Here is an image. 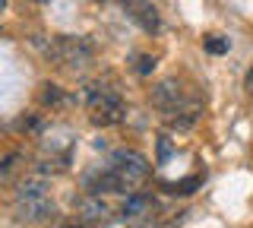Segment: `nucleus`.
I'll list each match as a JSON object with an SVG mask.
<instances>
[{
    "label": "nucleus",
    "mask_w": 253,
    "mask_h": 228,
    "mask_svg": "<svg viewBox=\"0 0 253 228\" xmlns=\"http://www.w3.org/2000/svg\"><path fill=\"white\" fill-rule=\"evenodd\" d=\"M85 105H89V121L95 127H114V124H121L124 114H126L121 95H117L114 89L98 86V83L85 86Z\"/></svg>",
    "instance_id": "f257e3e1"
},
{
    "label": "nucleus",
    "mask_w": 253,
    "mask_h": 228,
    "mask_svg": "<svg viewBox=\"0 0 253 228\" xmlns=\"http://www.w3.org/2000/svg\"><path fill=\"white\" fill-rule=\"evenodd\" d=\"M44 54H47V60H54L57 67H70V70L92 64V45L83 42V38H70V35L51 38Z\"/></svg>",
    "instance_id": "f03ea898"
},
{
    "label": "nucleus",
    "mask_w": 253,
    "mask_h": 228,
    "mask_svg": "<svg viewBox=\"0 0 253 228\" xmlns=\"http://www.w3.org/2000/svg\"><path fill=\"white\" fill-rule=\"evenodd\" d=\"M108 168L124 181L126 190L139 187L142 181L149 178V159L142 152H136V149H117V152L111 155V165H108Z\"/></svg>",
    "instance_id": "7ed1b4c3"
},
{
    "label": "nucleus",
    "mask_w": 253,
    "mask_h": 228,
    "mask_svg": "<svg viewBox=\"0 0 253 228\" xmlns=\"http://www.w3.org/2000/svg\"><path fill=\"white\" fill-rule=\"evenodd\" d=\"M190 101H193V98H184V92H180L177 80H165V83H158L155 89H152V105H155V108H162L165 117L174 114L177 108L190 105Z\"/></svg>",
    "instance_id": "20e7f679"
},
{
    "label": "nucleus",
    "mask_w": 253,
    "mask_h": 228,
    "mask_svg": "<svg viewBox=\"0 0 253 228\" xmlns=\"http://www.w3.org/2000/svg\"><path fill=\"white\" fill-rule=\"evenodd\" d=\"M124 6H126V13H130V19L139 22L142 32H158V29H162V16H158L152 0H124Z\"/></svg>",
    "instance_id": "39448f33"
},
{
    "label": "nucleus",
    "mask_w": 253,
    "mask_h": 228,
    "mask_svg": "<svg viewBox=\"0 0 253 228\" xmlns=\"http://www.w3.org/2000/svg\"><path fill=\"white\" fill-rule=\"evenodd\" d=\"M16 212L26 222H44L47 216H54L51 196H16Z\"/></svg>",
    "instance_id": "423d86ee"
},
{
    "label": "nucleus",
    "mask_w": 253,
    "mask_h": 228,
    "mask_svg": "<svg viewBox=\"0 0 253 228\" xmlns=\"http://www.w3.org/2000/svg\"><path fill=\"white\" fill-rule=\"evenodd\" d=\"M158 209V203L152 200V196H149V193H133L130 196V200H126L124 203V219H136V216H142V219H149V216H152V212ZM155 219V216H152Z\"/></svg>",
    "instance_id": "0eeeda50"
},
{
    "label": "nucleus",
    "mask_w": 253,
    "mask_h": 228,
    "mask_svg": "<svg viewBox=\"0 0 253 228\" xmlns=\"http://www.w3.org/2000/svg\"><path fill=\"white\" fill-rule=\"evenodd\" d=\"M79 216H83L85 222H98V219L108 216V206L101 203V196H85V200L79 203Z\"/></svg>",
    "instance_id": "6e6552de"
},
{
    "label": "nucleus",
    "mask_w": 253,
    "mask_h": 228,
    "mask_svg": "<svg viewBox=\"0 0 253 228\" xmlns=\"http://www.w3.org/2000/svg\"><path fill=\"white\" fill-rule=\"evenodd\" d=\"M70 98L67 92L60 89V86H51V83H44L42 86V105H51V108H63V105H70Z\"/></svg>",
    "instance_id": "1a4fd4ad"
},
{
    "label": "nucleus",
    "mask_w": 253,
    "mask_h": 228,
    "mask_svg": "<svg viewBox=\"0 0 253 228\" xmlns=\"http://www.w3.org/2000/svg\"><path fill=\"white\" fill-rule=\"evenodd\" d=\"M16 196H47V181L44 178H29L19 184V193Z\"/></svg>",
    "instance_id": "9d476101"
},
{
    "label": "nucleus",
    "mask_w": 253,
    "mask_h": 228,
    "mask_svg": "<svg viewBox=\"0 0 253 228\" xmlns=\"http://www.w3.org/2000/svg\"><path fill=\"white\" fill-rule=\"evenodd\" d=\"M203 48L209 51V54H228V51H231V38H225V35H206L203 38Z\"/></svg>",
    "instance_id": "9b49d317"
},
{
    "label": "nucleus",
    "mask_w": 253,
    "mask_h": 228,
    "mask_svg": "<svg viewBox=\"0 0 253 228\" xmlns=\"http://www.w3.org/2000/svg\"><path fill=\"white\" fill-rule=\"evenodd\" d=\"M203 184V178L200 175H193V178H184V181H174V184H165V190L168 193H180V196H187V193H193V187H200Z\"/></svg>",
    "instance_id": "f8f14e48"
},
{
    "label": "nucleus",
    "mask_w": 253,
    "mask_h": 228,
    "mask_svg": "<svg viewBox=\"0 0 253 228\" xmlns=\"http://www.w3.org/2000/svg\"><path fill=\"white\" fill-rule=\"evenodd\" d=\"M16 162H19V155H16V152L6 155V159H0V181H6L16 171Z\"/></svg>",
    "instance_id": "ddd939ff"
},
{
    "label": "nucleus",
    "mask_w": 253,
    "mask_h": 228,
    "mask_svg": "<svg viewBox=\"0 0 253 228\" xmlns=\"http://www.w3.org/2000/svg\"><path fill=\"white\" fill-rule=\"evenodd\" d=\"M152 70H155V57H149V54H139V57H136V73L146 76V73H152Z\"/></svg>",
    "instance_id": "4468645a"
},
{
    "label": "nucleus",
    "mask_w": 253,
    "mask_h": 228,
    "mask_svg": "<svg viewBox=\"0 0 253 228\" xmlns=\"http://www.w3.org/2000/svg\"><path fill=\"white\" fill-rule=\"evenodd\" d=\"M171 159V139L168 137H158V162H168Z\"/></svg>",
    "instance_id": "2eb2a0df"
},
{
    "label": "nucleus",
    "mask_w": 253,
    "mask_h": 228,
    "mask_svg": "<svg viewBox=\"0 0 253 228\" xmlns=\"http://www.w3.org/2000/svg\"><path fill=\"white\" fill-rule=\"evenodd\" d=\"M19 127L22 130H42V117H22Z\"/></svg>",
    "instance_id": "dca6fc26"
},
{
    "label": "nucleus",
    "mask_w": 253,
    "mask_h": 228,
    "mask_svg": "<svg viewBox=\"0 0 253 228\" xmlns=\"http://www.w3.org/2000/svg\"><path fill=\"white\" fill-rule=\"evenodd\" d=\"M244 89H247V92H253V67L247 70V76H244Z\"/></svg>",
    "instance_id": "f3484780"
},
{
    "label": "nucleus",
    "mask_w": 253,
    "mask_h": 228,
    "mask_svg": "<svg viewBox=\"0 0 253 228\" xmlns=\"http://www.w3.org/2000/svg\"><path fill=\"white\" fill-rule=\"evenodd\" d=\"M3 6H6V0H0V10H3Z\"/></svg>",
    "instance_id": "a211bd4d"
}]
</instances>
